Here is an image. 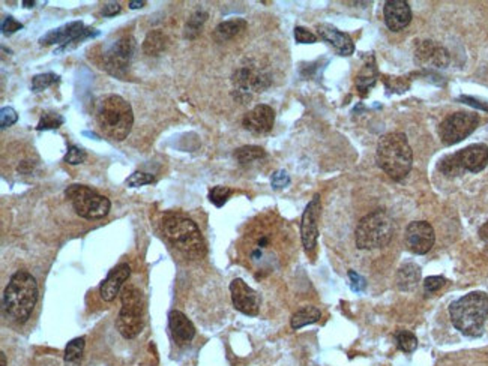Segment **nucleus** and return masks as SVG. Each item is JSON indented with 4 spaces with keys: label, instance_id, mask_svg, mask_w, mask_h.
<instances>
[{
    "label": "nucleus",
    "instance_id": "f257e3e1",
    "mask_svg": "<svg viewBox=\"0 0 488 366\" xmlns=\"http://www.w3.org/2000/svg\"><path fill=\"white\" fill-rule=\"evenodd\" d=\"M38 302L36 279L27 270H17L2 296L5 314L15 323H26Z\"/></svg>",
    "mask_w": 488,
    "mask_h": 366
},
{
    "label": "nucleus",
    "instance_id": "f03ea898",
    "mask_svg": "<svg viewBox=\"0 0 488 366\" xmlns=\"http://www.w3.org/2000/svg\"><path fill=\"white\" fill-rule=\"evenodd\" d=\"M449 315L458 332L471 338L481 336L488 318V294L473 292L459 297L450 303Z\"/></svg>",
    "mask_w": 488,
    "mask_h": 366
},
{
    "label": "nucleus",
    "instance_id": "7ed1b4c3",
    "mask_svg": "<svg viewBox=\"0 0 488 366\" xmlns=\"http://www.w3.org/2000/svg\"><path fill=\"white\" fill-rule=\"evenodd\" d=\"M377 165L393 181H402L410 173L413 152L402 133H389L377 143Z\"/></svg>",
    "mask_w": 488,
    "mask_h": 366
},
{
    "label": "nucleus",
    "instance_id": "20e7f679",
    "mask_svg": "<svg viewBox=\"0 0 488 366\" xmlns=\"http://www.w3.org/2000/svg\"><path fill=\"white\" fill-rule=\"evenodd\" d=\"M95 117L104 134L124 142L134 125V113L129 102L119 95H106L97 102Z\"/></svg>",
    "mask_w": 488,
    "mask_h": 366
},
{
    "label": "nucleus",
    "instance_id": "39448f33",
    "mask_svg": "<svg viewBox=\"0 0 488 366\" xmlns=\"http://www.w3.org/2000/svg\"><path fill=\"white\" fill-rule=\"evenodd\" d=\"M161 227L165 239L186 258L204 257L206 243L200 228L193 219L182 215H168L163 219Z\"/></svg>",
    "mask_w": 488,
    "mask_h": 366
},
{
    "label": "nucleus",
    "instance_id": "423d86ee",
    "mask_svg": "<svg viewBox=\"0 0 488 366\" xmlns=\"http://www.w3.org/2000/svg\"><path fill=\"white\" fill-rule=\"evenodd\" d=\"M393 233H396V225L391 215L387 210L377 209L365 215L358 222L355 231L356 247L365 251L383 248L391 242Z\"/></svg>",
    "mask_w": 488,
    "mask_h": 366
},
{
    "label": "nucleus",
    "instance_id": "0eeeda50",
    "mask_svg": "<svg viewBox=\"0 0 488 366\" xmlns=\"http://www.w3.org/2000/svg\"><path fill=\"white\" fill-rule=\"evenodd\" d=\"M122 308L116 320L119 333L125 340H134L142 333L146 324L145 318V297L143 293L136 285H125L120 292Z\"/></svg>",
    "mask_w": 488,
    "mask_h": 366
},
{
    "label": "nucleus",
    "instance_id": "6e6552de",
    "mask_svg": "<svg viewBox=\"0 0 488 366\" xmlns=\"http://www.w3.org/2000/svg\"><path fill=\"white\" fill-rule=\"evenodd\" d=\"M65 195L71 201L75 213L84 219H101L110 213V200L89 186L71 185Z\"/></svg>",
    "mask_w": 488,
    "mask_h": 366
},
{
    "label": "nucleus",
    "instance_id": "1a4fd4ad",
    "mask_svg": "<svg viewBox=\"0 0 488 366\" xmlns=\"http://www.w3.org/2000/svg\"><path fill=\"white\" fill-rule=\"evenodd\" d=\"M478 125H480V116L475 113H453L440 124L439 137L445 146H453L471 135Z\"/></svg>",
    "mask_w": 488,
    "mask_h": 366
},
{
    "label": "nucleus",
    "instance_id": "9d476101",
    "mask_svg": "<svg viewBox=\"0 0 488 366\" xmlns=\"http://www.w3.org/2000/svg\"><path fill=\"white\" fill-rule=\"evenodd\" d=\"M136 53V40L131 35L119 38L104 51V69L115 77H125Z\"/></svg>",
    "mask_w": 488,
    "mask_h": 366
},
{
    "label": "nucleus",
    "instance_id": "9b49d317",
    "mask_svg": "<svg viewBox=\"0 0 488 366\" xmlns=\"http://www.w3.org/2000/svg\"><path fill=\"white\" fill-rule=\"evenodd\" d=\"M231 81L236 92V99L245 102L251 98V92H265L270 84V74L254 67H241L234 71Z\"/></svg>",
    "mask_w": 488,
    "mask_h": 366
},
{
    "label": "nucleus",
    "instance_id": "f8f14e48",
    "mask_svg": "<svg viewBox=\"0 0 488 366\" xmlns=\"http://www.w3.org/2000/svg\"><path fill=\"white\" fill-rule=\"evenodd\" d=\"M99 32L92 29V27H84V24L81 22H71L68 24H63L58 29H53L49 33H45L44 36L40 38V44L41 45H56L60 44L62 47L58 50L62 51L68 47V44L71 42H81L84 40H88V38H93L98 36Z\"/></svg>",
    "mask_w": 488,
    "mask_h": 366
},
{
    "label": "nucleus",
    "instance_id": "ddd939ff",
    "mask_svg": "<svg viewBox=\"0 0 488 366\" xmlns=\"http://www.w3.org/2000/svg\"><path fill=\"white\" fill-rule=\"evenodd\" d=\"M320 195L316 194L313 200L307 204L302 219H300V240H302V247L307 254H313L317 247L318 217H320Z\"/></svg>",
    "mask_w": 488,
    "mask_h": 366
},
{
    "label": "nucleus",
    "instance_id": "4468645a",
    "mask_svg": "<svg viewBox=\"0 0 488 366\" xmlns=\"http://www.w3.org/2000/svg\"><path fill=\"white\" fill-rule=\"evenodd\" d=\"M230 294H231V302L233 306L238 309L239 313L256 317L260 311V303L261 299L260 294L252 290L245 281L236 278L230 283Z\"/></svg>",
    "mask_w": 488,
    "mask_h": 366
},
{
    "label": "nucleus",
    "instance_id": "2eb2a0df",
    "mask_svg": "<svg viewBox=\"0 0 488 366\" xmlns=\"http://www.w3.org/2000/svg\"><path fill=\"white\" fill-rule=\"evenodd\" d=\"M436 240L434 228L427 221H413L406 228V245L413 254L424 256L433 248Z\"/></svg>",
    "mask_w": 488,
    "mask_h": 366
},
{
    "label": "nucleus",
    "instance_id": "dca6fc26",
    "mask_svg": "<svg viewBox=\"0 0 488 366\" xmlns=\"http://www.w3.org/2000/svg\"><path fill=\"white\" fill-rule=\"evenodd\" d=\"M275 111L266 104L256 106L243 116L242 125L252 134H266L274 126Z\"/></svg>",
    "mask_w": 488,
    "mask_h": 366
},
{
    "label": "nucleus",
    "instance_id": "f3484780",
    "mask_svg": "<svg viewBox=\"0 0 488 366\" xmlns=\"http://www.w3.org/2000/svg\"><path fill=\"white\" fill-rule=\"evenodd\" d=\"M129 275L131 267L127 263H122V265H117L115 269H111L107 278L102 281L99 285V294L102 300H104V302H113V300L120 294Z\"/></svg>",
    "mask_w": 488,
    "mask_h": 366
},
{
    "label": "nucleus",
    "instance_id": "a211bd4d",
    "mask_svg": "<svg viewBox=\"0 0 488 366\" xmlns=\"http://www.w3.org/2000/svg\"><path fill=\"white\" fill-rule=\"evenodd\" d=\"M384 23L392 32H400L412 22V9L406 0H388L383 6Z\"/></svg>",
    "mask_w": 488,
    "mask_h": 366
},
{
    "label": "nucleus",
    "instance_id": "6ab92c4d",
    "mask_svg": "<svg viewBox=\"0 0 488 366\" xmlns=\"http://www.w3.org/2000/svg\"><path fill=\"white\" fill-rule=\"evenodd\" d=\"M455 155L464 173H480L488 164V146L482 143L467 146Z\"/></svg>",
    "mask_w": 488,
    "mask_h": 366
},
{
    "label": "nucleus",
    "instance_id": "aec40b11",
    "mask_svg": "<svg viewBox=\"0 0 488 366\" xmlns=\"http://www.w3.org/2000/svg\"><path fill=\"white\" fill-rule=\"evenodd\" d=\"M317 33L320 35L322 40L330 44L340 56L353 54L355 44L352 41V38L347 33L338 31L332 24H327V23L317 24Z\"/></svg>",
    "mask_w": 488,
    "mask_h": 366
},
{
    "label": "nucleus",
    "instance_id": "412c9836",
    "mask_svg": "<svg viewBox=\"0 0 488 366\" xmlns=\"http://www.w3.org/2000/svg\"><path fill=\"white\" fill-rule=\"evenodd\" d=\"M168 327L176 344L184 345L193 341L195 336V327L193 322L181 311H172L168 314Z\"/></svg>",
    "mask_w": 488,
    "mask_h": 366
},
{
    "label": "nucleus",
    "instance_id": "4be33fe9",
    "mask_svg": "<svg viewBox=\"0 0 488 366\" xmlns=\"http://www.w3.org/2000/svg\"><path fill=\"white\" fill-rule=\"evenodd\" d=\"M245 29H247V22L243 20V18H233V20L222 22L215 27L212 36L217 42H227L233 40L234 36L242 33Z\"/></svg>",
    "mask_w": 488,
    "mask_h": 366
},
{
    "label": "nucleus",
    "instance_id": "5701e85b",
    "mask_svg": "<svg viewBox=\"0 0 488 366\" xmlns=\"http://www.w3.org/2000/svg\"><path fill=\"white\" fill-rule=\"evenodd\" d=\"M421 281V267L415 263H406L397 272V284L401 292H412Z\"/></svg>",
    "mask_w": 488,
    "mask_h": 366
},
{
    "label": "nucleus",
    "instance_id": "b1692460",
    "mask_svg": "<svg viewBox=\"0 0 488 366\" xmlns=\"http://www.w3.org/2000/svg\"><path fill=\"white\" fill-rule=\"evenodd\" d=\"M320 318H322L320 309H317L316 306H304L293 314L292 320H290V326H292V329L299 331L305 326L317 323Z\"/></svg>",
    "mask_w": 488,
    "mask_h": 366
},
{
    "label": "nucleus",
    "instance_id": "393cba45",
    "mask_svg": "<svg viewBox=\"0 0 488 366\" xmlns=\"http://www.w3.org/2000/svg\"><path fill=\"white\" fill-rule=\"evenodd\" d=\"M167 45V36L161 31H150L142 45V50L146 56H159Z\"/></svg>",
    "mask_w": 488,
    "mask_h": 366
},
{
    "label": "nucleus",
    "instance_id": "a878e982",
    "mask_svg": "<svg viewBox=\"0 0 488 366\" xmlns=\"http://www.w3.org/2000/svg\"><path fill=\"white\" fill-rule=\"evenodd\" d=\"M234 158H236V161L239 164L245 165V164H251L254 161H260V159H263V158H266V152L260 146H242V147L236 149V152H234Z\"/></svg>",
    "mask_w": 488,
    "mask_h": 366
},
{
    "label": "nucleus",
    "instance_id": "bb28decb",
    "mask_svg": "<svg viewBox=\"0 0 488 366\" xmlns=\"http://www.w3.org/2000/svg\"><path fill=\"white\" fill-rule=\"evenodd\" d=\"M206 20H208V13L204 11L194 13L186 22L185 38H188V40H194V38L202 32V27L206 23Z\"/></svg>",
    "mask_w": 488,
    "mask_h": 366
},
{
    "label": "nucleus",
    "instance_id": "cd10ccee",
    "mask_svg": "<svg viewBox=\"0 0 488 366\" xmlns=\"http://www.w3.org/2000/svg\"><path fill=\"white\" fill-rule=\"evenodd\" d=\"M439 172H440V173H444V174L448 176V177L462 176V174L464 173L462 165H459V163H458V159H457V155H455V153L448 155V156L440 159V163H439Z\"/></svg>",
    "mask_w": 488,
    "mask_h": 366
},
{
    "label": "nucleus",
    "instance_id": "c85d7f7f",
    "mask_svg": "<svg viewBox=\"0 0 488 366\" xmlns=\"http://www.w3.org/2000/svg\"><path fill=\"white\" fill-rule=\"evenodd\" d=\"M84 347H86V340H84V338H75V340L68 342L67 349H65V362H79L84 353Z\"/></svg>",
    "mask_w": 488,
    "mask_h": 366
},
{
    "label": "nucleus",
    "instance_id": "c756f323",
    "mask_svg": "<svg viewBox=\"0 0 488 366\" xmlns=\"http://www.w3.org/2000/svg\"><path fill=\"white\" fill-rule=\"evenodd\" d=\"M63 122H65V119L60 115H58V113L47 111L41 116V120H40V124H38V126H36V131L58 129V128H60L63 125Z\"/></svg>",
    "mask_w": 488,
    "mask_h": 366
},
{
    "label": "nucleus",
    "instance_id": "7c9ffc66",
    "mask_svg": "<svg viewBox=\"0 0 488 366\" xmlns=\"http://www.w3.org/2000/svg\"><path fill=\"white\" fill-rule=\"evenodd\" d=\"M59 81V75H56L54 72H45V74H38L32 78V90L33 92H42L45 89H49L53 86L54 83Z\"/></svg>",
    "mask_w": 488,
    "mask_h": 366
},
{
    "label": "nucleus",
    "instance_id": "2f4dec72",
    "mask_svg": "<svg viewBox=\"0 0 488 366\" xmlns=\"http://www.w3.org/2000/svg\"><path fill=\"white\" fill-rule=\"evenodd\" d=\"M396 340H397V345H398V349L401 351H405V353H413L416 349H418V340H416V336L413 335L412 332H407V331H400L396 336Z\"/></svg>",
    "mask_w": 488,
    "mask_h": 366
},
{
    "label": "nucleus",
    "instance_id": "473e14b6",
    "mask_svg": "<svg viewBox=\"0 0 488 366\" xmlns=\"http://www.w3.org/2000/svg\"><path fill=\"white\" fill-rule=\"evenodd\" d=\"M375 77H377V71H375V67L373 65H367L365 69L358 75V80H356V84H358V89L365 93L367 92L373 84L375 83Z\"/></svg>",
    "mask_w": 488,
    "mask_h": 366
},
{
    "label": "nucleus",
    "instance_id": "72a5a7b5",
    "mask_svg": "<svg viewBox=\"0 0 488 366\" xmlns=\"http://www.w3.org/2000/svg\"><path fill=\"white\" fill-rule=\"evenodd\" d=\"M231 194L233 191L227 186H215L209 192V200L212 204L217 206V208H222V206L230 199Z\"/></svg>",
    "mask_w": 488,
    "mask_h": 366
},
{
    "label": "nucleus",
    "instance_id": "f704fd0d",
    "mask_svg": "<svg viewBox=\"0 0 488 366\" xmlns=\"http://www.w3.org/2000/svg\"><path fill=\"white\" fill-rule=\"evenodd\" d=\"M154 182H155V176L149 174V173H143V172H136L127 179V185L129 188H140V186H145V185L154 183Z\"/></svg>",
    "mask_w": 488,
    "mask_h": 366
},
{
    "label": "nucleus",
    "instance_id": "c9c22d12",
    "mask_svg": "<svg viewBox=\"0 0 488 366\" xmlns=\"http://www.w3.org/2000/svg\"><path fill=\"white\" fill-rule=\"evenodd\" d=\"M86 158H88V155L81 147L70 146L67 150V155H65V158H63V161L67 164H71V165H79V164L86 161Z\"/></svg>",
    "mask_w": 488,
    "mask_h": 366
},
{
    "label": "nucleus",
    "instance_id": "e433bc0d",
    "mask_svg": "<svg viewBox=\"0 0 488 366\" xmlns=\"http://www.w3.org/2000/svg\"><path fill=\"white\" fill-rule=\"evenodd\" d=\"M430 63L433 65V67H437V68L448 67V63H449V53H448V50H445L444 47L436 45L434 53H433V56H431Z\"/></svg>",
    "mask_w": 488,
    "mask_h": 366
},
{
    "label": "nucleus",
    "instance_id": "4c0bfd02",
    "mask_svg": "<svg viewBox=\"0 0 488 366\" xmlns=\"http://www.w3.org/2000/svg\"><path fill=\"white\" fill-rule=\"evenodd\" d=\"M17 120H18V115L13 107H3L0 110V128L2 129L13 126L14 124H17Z\"/></svg>",
    "mask_w": 488,
    "mask_h": 366
},
{
    "label": "nucleus",
    "instance_id": "58836bf2",
    "mask_svg": "<svg viewBox=\"0 0 488 366\" xmlns=\"http://www.w3.org/2000/svg\"><path fill=\"white\" fill-rule=\"evenodd\" d=\"M445 284H446V279L444 276H428L424 279V290L427 294H433L439 292V290Z\"/></svg>",
    "mask_w": 488,
    "mask_h": 366
},
{
    "label": "nucleus",
    "instance_id": "ea45409f",
    "mask_svg": "<svg viewBox=\"0 0 488 366\" xmlns=\"http://www.w3.org/2000/svg\"><path fill=\"white\" fill-rule=\"evenodd\" d=\"M270 185L274 190H283V188L290 185V176L284 170H278L270 177Z\"/></svg>",
    "mask_w": 488,
    "mask_h": 366
},
{
    "label": "nucleus",
    "instance_id": "a19ab883",
    "mask_svg": "<svg viewBox=\"0 0 488 366\" xmlns=\"http://www.w3.org/2000/svg\"><path fill=\"white\" fill-rule=\"evenodd\" d=\"M349 279H350V288L355 293H364L367 288V281L359 274H356L355 270H349Z\"/></svg>",
    "mask_w": 488,
    "mask_h": 366
},
{
    "label": "nucleus",
    "instance_id": "79ce46f5",
    "mask_svg": "<svg viewBox=\"0 0 488 366\" xmlns=\"http://www.w3.org/2000/svg\"><path fill=\"white\" fill-rule=\"evenodd\" d=\"M295 40L299 44H314L317 42V36L309 32L308 29H305V27L298 26L295 29Z\"/></svg>",
    "mask_w": 488,
    "mask_h": 366
},
{
    "label": "nucleus",
    "instance_id": "37998d69",
    "mask_svg": "<svg viewBox=\"0 0 488 366\" xmlns=\"http://www.w3.org/2000/svg\"><path fill=\"white\" fill-rule=\"evenodd\" d=\"M22 29H23V24L20 22H17L15 18L11 17V15L5 17L3 20H2V32H3V35L9 36V35H13V33L22 31Z\"/></svg>",
    "mask_w": 488,
    "mask_h": 366
},
{
    "label": "nucleus",
    "instance_id": "c03bdc74",
    "mask_svg": "<svg viewBox=\"0 0 488 366\" xmlns=\"http://www.w3.org/2000/svg\"><path fill=\"white\" fill-rule=\"evenodd\" d=\"M457 101L463 102V104L471 106V107H473V108L482 110V111H488V102H487V101L478 99V98H473V97H467V95H462V97H458V98H457Z\"/></svg>",
    "mask_w": 488,
    "mask_h": 366
},
{
    "label": "nucleus",
    "instance_id": "a18cd8bd",
    "mask_svg": "<svg viewBox=\"0 0 488 366\" xmlns=\"http://www.w3.org/2000/svg\"><path fill=\"white\" fill-rule=\"evenodd\" d=\"M120 3L117 2H110L107 5H104V8L101 9V15H104V17H115L116 14L120 13Z\"/></svg>",
    "mask_w": 488,
    "mask_h": 366
},
{
    "label": "nucleus",
    "instance_id": "49530a36",
    "mask_svg": "<svg viewBox=\"0 0 488 366\" xmlns=\"http://www.w3.org/2000/svg\"><path fill=\"white\" fill-rule=\"evenodd\" d=\"M35 165H36V163L31 161V159H24V161H22L20 164H18L17 172L22 173V174H31L33 172Z\"/></svg>",
    "mask_w": 488,
    "mask_h": 366
},
{
    "label": "nucleus",
    "instance_id": "de8ad7c7",
    "mask_svg": "<svg viewBox=\"0 0 488 366\" xmlns=\"http://www.w3.org/2000/svg\"><path fill=\"white\" fill-rule=\"evenodd\" d=\"M480 238L488 245V221L480 228Z\"/></svg>",
    "mask_w": 488,
    "mask_h": 366
},
{
    "label": "nucleus",
    "instance_id": "09e8293b",
    "mask_svg": "<svg viewBox=\"0 0 488 366\" xmlns=\"http://www.w3.org/2000/svg\"><path fill=\"white\" fill-rule=\"evenodd\" d=\"M146 5L145 0H131L129 2V8L131 9H138V8H143Z\"/></svg>",
    "mask_w": 488,
    "mask_h": 366
},
{
    "label": "nucleus",
    "instance_id": "8fccbe9b",
    "mask_svg": "<svg viewBox=\"0 0 488 366\" xmlns=\"http://www.w3.org/2000/svg\"><path fill=\"white\" fill-rule=\"evenodd\" d=\"M0 366H6V354L3 351L0 353Z\"/></svg>",
    "mask_w": 488,
    "mask_h": 366
},
{
    "label": "nucleus",
    "instance_id": "3c124183",
    "mask_svg": "<svg viewBox=\"0 0 488 366\" xmlns=\"http://www.w3.org/2000/svg\"><path fill=\"white\" fill-rule=\"evenodd\" d=\"M36 2H26V0H24V2H23V6L24 8H33V5H35Z\"/></svg>",
    "mask_w": 488,
    "mask_h": 366
}]
</instances>
